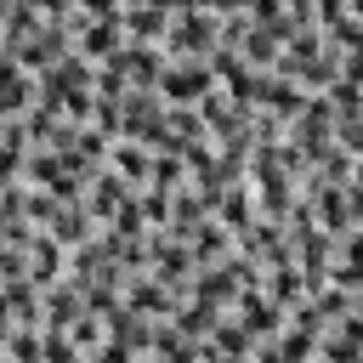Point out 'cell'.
<instances>
[{"instance_id":"6da1fadb","label":"cell","mask_w":363,"mask_h":363,"mask_svg":"<svg viewBox=\"0 0 363 363\" xmlns=\"http://www.w3.org/2000/svg\"><path fill=\"white\" fill-rule=\"evenodd\" d=\"M159 91H164L170 102H204V91H210V68H204V62L159 68Z\"/></svg>"},{"instance_id":"7a4b0ae2","label":"cell","mask_w":363,"mask_h":363,"mask_svg":"<svg viewBox=\"0 0 363 363\" xmlns=\"http://www.w3.org/2000/svg\"><path fill=\"white\" fill-rule=\"evenodd\" d=\"M113 34H119V23H91V28L79 34V51H85V57H108V51H113Z\"/></svg>"},{"instance_id":"3957f363","label":"cell","mask_w":363,"mask_h":363,"mask_svg":"<svg viewBox=\"0 0 363 363\" xmlns=\"http://www.w3.org/2000/svg\"><path fill=\"white\" fill-rule=\"evenodd\" d=\"M113 164H119L125 176H136V182L147 176V153H142V147H113Z\"/></svg>"},{"instance_id":"277c9868","label":"cell","mask_w":363,"mask_h":363,"mask_svg":"<svg viewBox=\"0 0 363 363\" xmlns=\"http://www.w3.org/2000/svg\"><path fill=\"white\" fill-rule=\"evenodd\" d=\"M79 11H85L91 23H113V0H79Z\"/></svg>"}]
</instances>
